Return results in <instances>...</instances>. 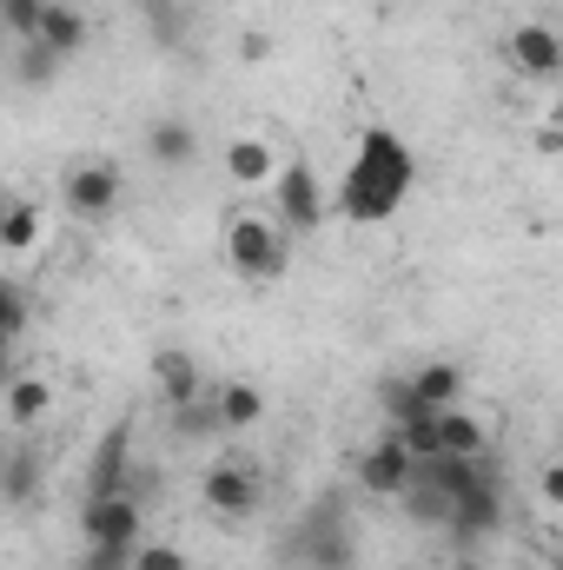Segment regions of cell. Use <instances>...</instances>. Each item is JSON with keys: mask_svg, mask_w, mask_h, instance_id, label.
Wrapping results in <instances>:
<instances>
[{"mask_svg": "<svg viewBox=\"0 0 563 570\" xmlns=\"http://www.w3.org/2000/svg\"><path fill=\"white\" fill-rule=\"evenodd\" d=\"M412 484H418V458L405 451V438L398 431L372 438V451L358 458V491L365 498H405Z\"/></svg>", "mask_w": 563, "mask_h": 570, "instance_id": "6", "label": "cell"}, {"mask_svg": "<svg viewBox=\"0 0 563 570\" xmlns=\"http://www.w3.org/2000/svg\"><path fill=\"white\" fill-rule=\"evenodd\" d=\"M557 458H563V431H557Z\"/></svg>", "mask_w": 563, "mask_h": 570, "instance_id": "34", "label": "cell"}, {"mask_svg": "<svg viewBox=\"0 0 563 570\" xmlns=\"http://www.w3.org/2000/svg\"><path fill=\"white\" fill-rule=\"evenodd\" d=\"M47 412H53V385H47L40 372H13V379H7V425L33 431Z\"/></svg>", "mask_w": 563, "mask_h": 570, "instance_id": "15", "label": "cell"}, {"mask_svg": "<svg viewBox=\"0 0 563 570\" xmlns=\"http://www.w3.org/2000/svg\"><path fill=\"white\" fill-rule=\"evenodd\" d=\"M60 67H67V60H60L47 40H20V53H13V80H20V87H53Z\"/></svg>", "mask_w": 563, "mask_h": 570, "instance_id": "23", "label": "cell"}, {"mask_svg": "<svg viewBox=\"0 0 563 570\" xmlns=\"http://www.w3.org/2000/svg\"><path fill=\"white\" fill-rule=\"evenodd\" d=\"M259 491H266V484H259V471H253L246 458H219V464L199 478V498H206L213 518H246V511L259 504Z\"/></svg>", "mask_w": 563, "mask_h": 570, "instance_id": "7", "label": "cell"}, {"mask_svg": "<svg viewBox=\"0 0 563 570\" xmlns=\"http://www.w3.org/2000/svg\"><path fill=\"white\" fill-rule=\"evenodd\" d=\"M398 438H405V451L418 458V464H431V458H444V425H437V412L424 405V412H412V419H398Z\"/></svg>", "mask_w": 563, "mask_h": 570, "instance_id": "24", "label": "cell"}, {"mask_svg": "<svg viewBox=\"0 0 563 570\" xmlns=\"http://www.w3.org/2000/svg\"><path fill=\"white\" fill-rule=\"evenodd\" d=\"M146 159H152V166H166V173H179V166H192V159H199V134H192L186 120H172V114H166V120H152V127H146Z\"/></svg>", "mask_w": 563, "mask_h": 570, "instance_id": "14", "label": "cell"}, {"mask_svg": "<svg viewBox=\"0 0 563 570\" xmlns=\"http://www.w3.org/2000/svg\"><path fill=\"white\" fill-rule=\"evenodd\" d=\"M511 67H517L524 80H563V33L544 27V20H524V27L511 33Z\"/></svg>", "mask_w": 563, "mask_h": 570, "instance_id": "11", "label": "cell"}, {"mask_svg": "<svg viewBox=\"0 0 563 570\" xmlns=\"http://www.w3.org/2000/svg\"><path fill=\"white\" fill-rule=\"evenodd\" d=\"M418 186V153L398 140L392 127H365L352 146V166L338 173V199H332V219L345 226H385L398 219V206L412 199Z\"/></svg>", "mask_w": 563, "mask_h": 570, "instance_id": "1", "label": "cell"}, {"mask_svg": "<svg viewBox=\"0 0 563 570\" xmlns=\"http://www.w3.org/2000/svg\"><path fill=\"white\" fill-rule=\"evenodd\" d=\"M87 33H93V27H87V13H80L73 0H47V20H40V40H47V47H53L60 60H73V53L87 47Z\"/></svg>", "mask_w": 563, "mask_h": 570, "instance_id": "16", "label": "cell"}, {"mask_svg": "<svg viewBox=\"0 0 563 570\" xmlns=\"http://www.w3.org/2000/svg\"><path fill=\"white\" fill-rule=\"evenodd\" d=\"M140 504H134V491H113V498H87L80 504V538H87V551H120V558H134L140 551Z\"/></svg>", "mask_w": 563, "mask_h": 570, "instance_id": "4", "label": "cell"}, {"mask_svg": "<svg viewBox=\"0 0 563 570\" xmlns=\"http://www.w3.org/2000/svg\"><path fill=\"white\" fill-rule=\"evenodd\" d=\"M213 431H226V419H219V385L206 399H192V405L172 412V438H213Z\"/></svg>", "mask_w": 563, "mask_h": 570, "instance_id": "25", "label": "cell"}, {"mask_svg": "<svg viewBox=\"0 0 563 570\" xmlns=\"http://www.w3.org/2000/svg\"><path fill=\"white\" fill-rule=\"evenodd\" d=\"M266 53H273L266 33H239V60H266Z\"/></svg>", "mask_w": 563, "mask_h": 570, "instance_id": "31", "label": "cell"}, {"mask_svg": "<svg viewBox=\"0 0 563 570\" xmlns=\"http://www.w3.org/2000/svg\"><path fill=\"white\" fill-rule=\"evenodd\" d=\"M0 20L13 40H40V20H47V0H0Z\"/></svg>", "mask_w": 563, "mask_h": 570, "instance_id": "28", "label": "cell"}, {"mask_svg": "<svg viewBox=\"0 0 563 570\" xmlns=\"http://www.w3.org/2000/svg\"><path fill=\"white\" fill-rule=\"evenodd\" d=\"M146 33L172 53V47L186 40V13H179V0H146Z\"/></svg>", "mask_w": 563, "mask_h": 570, "instance_id": "26", "label": "cell"}, {"mask_svg": "<svg viewBox=\"0 0 563 570\" xmlns=\"http://www.w3.org/2000/svg\"><path fill=\"white\" fill-rule=\"evenodd\" d=\"M226 266L246 285H279L292 266V233L273 213H233L226 219Z\"/></svg>", "mask_w": 563, "mask_h": 570, "instance_id": "2", "label": "cell"}, {"mask_svg": "<svg viewBox=\"0 0 563 570\" xmlns=\"http://www.w3.org/2000/svg\"><path fill=\"white\" fill-rule=\"evenodd\" d=\"M134 570H192V564H186L179 544H140L134 551Z\"/></svg>", "mask_w": 563, "mask_h": 570, "instance_id": "29", "label": "cell"}, {"mask_svg": "<svg viewBox=\"0 0 563 570\" xmlns=\"http://www.w3.org/2000/svg\"><path fill=\"white\" fill-rule=\"evenodd\" d=\"M537 498H544V504H557V511H563V458H551V464L537 471Z\"/></svg>", "mask_w": 563, "mask_h": 570, "instance_id": "30", "label": "cell"}, {"mask_svg": "<svg viewBox=\"0 0 563 570\" xmlns=\"http://www.w3.org/2000/svg\"><path fill=\"white\" fill-rule=\"evenodd\" d=\"M219 419H226V431H253L266 419V392L253 379H226L219 385Z\"/></svg>", "mask_w": 563, "mask_h": 570, "instance_id": "20", "label": "cell"}, {"mask_svg": "<svg viewBox=\"0 0 563 570\" xmlns=\"http://www.w3.org/2000/svg\"><path fill=\"white\" fill-rule=\"evenodd\" d=\"M0 491H7L13 511H27V504L40 498V451H33V444H13V451H7V478H0Z\"/></svg>", "mask_w": 563, "mask_h": 570, "instance_id": "21", "label": "cell"}, {"mask_svg": "<svg viewBox=\"0 0 563 570\" xmlns=\"http://www.w3.org/2000/svg\"><path fill=\"white\" fill-rule=\"evenodd\" d=\"M127 444H134V425H113L100 444H93V464H87V498H113V491H127Z\"/></svg>", "mask_w": 563, "mask_h": 570, "instance_id": "13", "label": "cell"}, {"mask_svg": "<svg viewBox=\"0 0 563 570\" xmlns=\"http://www.w3.org/2000/svg\"><path fill=\"white\" fill-rule=\"evenodd\" d=\"M40 233H47V213H40L33 199H20V193H13V199H7V213H0V246H7V253H33V246H40Z\"/></svg>", "mask_w": 563, "mask_h": 570, "instance_id": "18", "label": "cell"}, {"mask_svg": "<svg viewBox=\"0 0 563 570\" xmlns=\"http://www.w3.org/2000/svg\"><path fill=\"white\" fill-rule=\"evenodd\" d=\"M27 318H33L27 285H0V338H7V345H13V338H27Z\"/></svg>", "mask_w": 563, "mask_h": 570, "instance_id": "27", "label": "cell"}, {"mask_svg": "<svg viewBox=\"0 0 563 570\" xmlns=\"http://www.w3.org/2000/svg\"><path fill=\"white\" fill-rule=\"evenodd\" d=\"M551 127H557V134H563V107H557V114H551Z\"/></svg>", "mask_w": 563, "mask_h": 570, "instance_id": "32", "label": "cell"}, {"mask_svg": "<svg viewBox=\"0 0 563 570\" xmlns=\"http://www.w3.org/2000/svg\"><path fill=\"white\" fill-rule=\"evenodd\" d=\"M551 570H563V558H557V564H551Z\"/></svg>", "mask_w": 563, "mask_h": 570, "instance_id": "35", "label": "cell"}, {"mask_svg": "<svg viewBox=\"0 0 563 570\" xmlns=\"http://www.w3.org/2000/svg\"><path fill=\"white\" fill-rule=\"evenodd\" d=\"M273 219H279L292 239H298V233H318V226L332 219V199L318 193V173H312L305 159H285V173L273 179Z\"/></svg>", "mask_w": 563, "mask_h": 570, "instance_id": "5", "label": "cell"}, {"mask_svg": "<svg viewBox=\"0 0 563 570\" xmlns=\"http://www.w3.org/2000/svg\"><path fill=\"white\" fill-rule=\"evenodd\" d=\"M457 570H484V564H471V558H464V564H457Z\"/></svg>", "mask_w": 563, "mask_h": 570, "instance_id": "33", "label": "cell"}, {"mask_svg": "<svg viewBox=\"0 0 563 570\" xmlns=\"http://www.w3.org/2000/svg\"><path fill=\"white\" fill-rule=\"evenodd\" d=\"M285 173L279 146L266 140V134H239V140H226V179H239V186H273Z\"/></svg>", "mask_w": 563, "mask_h": 570, "instance_id": "12", "label": "cell"}, {"mask_svg": "<svg viewBox=\"0 0 563 570\" xmlns=\"http://www.w3.org/2000/svg\"><path fill=\"white\" fill-rule=\"evenodd\" d=\"M437 425H444V451H451V458H484L491 425H484L477 412H464V405H444V412H437Z\"/></svg>", "mask_w": 563, "mask_h": 570, "instance_id": "19", "label": "cell"}, {"mask_svg": "<svg viewBox=\"0 0 563 570\" xmlns=\"http://www.w3.org/2000/svg\"><path fill=\"white\" fill-rule=\"evenodd\" d=\"M497 531H504V484L484 478V484H471V491L451 504V538H457V544H484V538H497Z\"/></svg>", "mask_w": 563, "mask_h": 570, "instance_id": "10", "label": "cell"}, {"mask_svg": "<svg viewBox=\"0 0 563 570\" xmlns=\"http://www.w3.org/2000/svg\"><path fill=\"white\" fill-rule=\"evenodd\" d=\"M412 392H418L424 405H437V412L457 405V399H464V365H457V358H431V365L412 372Z\"/></svg>", "mask_w": 563, "mask_h": 570, "instance_id": "17", "label": "cell"}, {"mask_svg": "<svg viewBox=\"0 0 563 570\" xmlns=\"http://www.w3.org/2000/svg\"><path fill=\"white\" fill-rule=\"evenodd\" d=\"M120 193H127V173H120L113 159H73V166L60 173V199H67V213L87 219V226H107V219L120 213Z\"/></svg>", "mask_w": 563, "mask_h": 570, "instance_id": "3", "label": "cell"}, {"mask_svg": "<svg viewBox=\"0 0 563 570\" xmlns=\"http://www.w3.org/2000/svg\"><path fill=\"white\" fill-rule=\"evenodd\" d=\"M398 504H405V518H412V524H424V531H451V504H457V498L418 478V484H412Z\"/></svg>", "mask_w": 563, "mask_h": 570, "instance_id": "22", "label": "cell"}, {"mask_svg": "<svg viewBox=\"0 0 563 570\" xmlns=\"http://www.w3.org/2000/svg\"><path fill=\"white\" fill-rule=\"evenodd\" d=\"M298 551H305V564L312 570H352V531H345V504H338V498L318 504V511L305 518Z\"/></svg>", "mask_w": 563, "mask_h": 570, "instance_id": "8", "label": "cell"}, {"mask_svg": "<svg viewBox=\"0 0 563 570\" xmlns=\"http://www.w3.org/2000/svg\"><path fill=\"white\" fill-rule=\"evenodd\" d=\"M152 392H159L166 412H179V405L206 399L213 385H206V372H199V358H192L186 345H159V352H152Z\"/></svg>", "mask_w": 563, "mask_h": 570, "instance_id": "9", "label": "cell"}]
</instances>
